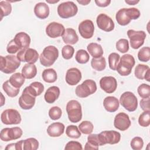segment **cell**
Segmentation results:
<instances>
[{
	"label": "cell",
	"instance_id": "30",
	"mask_svg": "<svg viewBox=\"0 0 150 150\" xmlns=\"http://www.w3.org/2000/svg\"><path fill=\"white\" fill-rule=\"evenodd\" d=\"M25 88L34 97L40 96L44 90V86L39 81H35L32 83L29 86L25 87Z\"/></svg>",
	"mask_w": 150,
	"mask_h": 150
},
{
	"label": "cell",
	"instance_id": "39",
	"mask_svg": "<svg viewBox=\"0 0 150 150\" xmlns=\"http://www.w3.org/2000/svg\"><path fill=\"white\" fill-rule=\"evenodd\" d=\"M1 7V20L3 17L9 15L12 12V6L8 1H1L0 2Z\"/></svg>",
	"mask_w": 150,
	"mask_h": 150
},
{
	"label": "cell",
	"instance_id": "49",
	"mask_svg": "<svg viewBox=\"0 0 150 150\" xmlns=\"http://www.w3.org/2000/svg\"><path fill=\"white\" fill-rule=\"evenodd\" d=\"M64 149L66 150H81L83 149V147L81 144L77 141H70L68 142L65 147Z\"/></svg>",
	"mask_w": 150,
	"mask_h": 150
},
{
	"label": "cell",
	"instance_id": "14",
	"mask_svg": "<svg viewBox=\"0 0 150 150\" xmlns=\"http://www.w3.org/2000/svg\"><path fill=\"white\" fill-rule=\"evenodd\" d=\"M96 23L98 28L105 32H111L114 29V21L105 13H101L97 16Z\"/></svg>",
	"mask_w": 150,
	"mask_h": 150
},
{
	"label": "cell",
	"instance_id": "47",
	"mask_svg": "<svg viewBox=\"0 0 150 150\" xmlns=\"http://www.w3.org/2000/svg\"><path fill=\"white\" fill-rule=\"evenodd\" d=\"M62 114V110L57 106H54L49 110V116L52 120H59Z\"/></svg>",
	"mask_w": 150,
	"mask_h": 150
},
{
	"label": "cell",
	"instance_id": "29",
	"mask_svg": "<svg viewBox=\"0 0 150 150\" xmlns=\"http://www.w3.org/2000/svg\"><path fill=\"white\" fill-rule=\"evenodd\" d=\"M22 74L27 79L34 78L37 74V68L34 64H25L22 69Z\"/></svg>",
	"mask_w": 150,
	"mask_h": 150
},
{
	"label": "cell",
	"instance_id": "41",
	"mask_svg": "<svg viewBox=\"0 0 150 150\" xmlns=\"http://www.w3.org/2000/svg\"><path fill=\"white\" fill-rule=\"evenodd\" d=\"M138 124L143 127H147L150 125V111H144L139 115Z\"/></svg>",
	"mask_w": 150,
	"mask_h": 150
},
{
	"label": "cell",
	"instance_id": "40",
	"mask_svg": "<svg viewBox=\"0 0 150 150\" xmlns=\"http://www.w3.org/2000/svg\"><path fill=\"white\" fill-rule=\"evenodd\" d=\"M80 131L84 134H90L93 131V124L88 121H83L79 125Z\"/></svg>",
	"mask_w": 150,
	"mask_h": 150
},
{
	"label": "cell",
	"instance_id": "50",
	"mask_svg": "<svg viewBox=\"0 0 150 150\" xmlns=\"http://www.w3.org/2000/svg\"><path fill=\"white\" fill-rule=\"evenodd\" d=\"M21 50L19 47L15 43L13 39H12L8 43L6 46V51L9 54H15Z\"/></svg>",
	"mask_w": 150,
	"mask_h": 150
},
{
	"label": "cell",
	"instance_id": "32",
	"mask_svg": "<svg viewBox=\"0 0 150 150\" xmlns=\"http://www.w3.org/2000/svg\"><path fill=\"white\" fill-rule=\"evenodd\" d=\"M43 80L48 83H52L56 81L57 75L53 69H47L43 71L42 74Z\"/></svg>",
	"mask_w": 150,
	"mask_h": 150
},
{
	"label": "cell",
	"instance_id": "36",
	"mask_svg": "<svg viewBox=\"0 0 150 150\" xmlns=\"http://www.w3.org/2000/svg\"><path fill=\"white\" fill-rule=\"evenodd\" d=\"M39 145L38 141L35 138H29L22 142L23 150H36L38 149Z\"/></svg>",
	"mask_w": 150,
	"mask_h": 150
},
{
	"label": "cell",
	"instance_id": "46",
	"mask_svg": "<svg viewBox=\"0 0 150 150\" xmlns=\"http://www.w3.org/2000/svg\"><path fill=\"white\" fill-rule=\"evenodd\" d=\"M74 53V49L70 45L64 46L62 49V57L66 60L70 59Z\"/></svg>",
	"mask_w": 150,
	"mask_h": 150
},
{
	"label": "cell",
	"instance_id": "12",
	"mask_svg": "<svg viewBox=\"0 0 150 150\" xmlns=\"http://www.w3.org/2000/svg\"><path fill=\"white\" fill-rule=\"evenodd\" d=\"M16 56L21 62H27L29 64L35 63L39 57L38 52L35 49L29 47L20 50Z\"/></svg>",
	"mask_w": 150,
	"mask_h": 150
},
{
	"label": "cell",
	"instance_id": "9",
	"mask_svg": "<svg viewBox=\"0 0 150 150\" xmlns=\"http://www.w3.org/2000/svg\"><path fill=\"white\" fill-rule=\"evenodd\" d=\"M1 120L2 122L5 125H16L21 123L22 118L20 113L16 110L9 108L2 112Z\"/></svg>",
	"mask_w": 150,
	"mask_h": 150
},
{
	"label": "cell",
	"instance_id": "17",
	"mask_svg": "<svg viewBox=\"0 0 150 150\" xmlns=\"http://www.w3.org/2000/svg\"><path fill=\"white\" fill-rule=\"evenodd\" d=\"M131 121L128 114L124 112L117 114L114 120V126L117 129L124 131L129 128L131 125Z\"/></svg>",
	"mask_w": 150,
	"mask_h": 150
},
{
	"label": "cell",
	"instance_id": "55",
	"mask_svg": "<svg viewBox=\"0 0 150 150\" xmlns=\"http://www.w3.org/2000/svg\"><path fill=\"white\" fill-rule=\"evenodd\" d=\"M5 149H15V143H12L10 144L7 145V146L5 147Z\"/></svg>",
	"mask_w": 150,
	"mask_h": 150
},
{
	"label": "cell",
	"instance_id": "48",
	"mask_svg": "<svg viewBox=\"0 0 150 150\" xmlns=\"http://www.w3.org/2000/svg\"><path fill=\"white\" fill-rule=\"evenodd\" d=\"M131 147L134 150H141L144 146V141L139 137H135L132 139L130 142Z\"/></svg>",
	"mask_w": 150,
	"mask_h": 150
},
{
	"label": "cell",
	"instance_id": "4",
	"mask_svg": "<svg viewBox=\"0 0 150 150\" xmlns=\"http://www.w3.org/2000/svg\"><path fill=\"white\" fill-rule=\"evenodd\" d=\"M135 63V59L131 54H125L120 58L116 70L122 76H128L131 73Z\"/></svg>",
	"mask_w": 150,
	"mask_h": 150
},
{
	"label": "cell",
	"instance_id": "8",
	"mask_svg": "<svg viewBox=\"0 0 150 150\" xmlns=\"http://www.w3.org/2000/svg\"><path fill=\"white\" fill-rule=\"evenodd\" d=\"M120 103L125 110L129 112L135 111L138 107L137 98L131 91H125L121 95Z\"/></svg>",
	"mask_w": 150,
	"mask_h": 150
},
{
	"label": "cell",
	"instance_id": "23",
	"mask_svg": "<svg viewBox=\"0 0 150 150\" xmlns=\"http://www.w3.org/2000/svg\"><path fill=\"white\" fill-rule=\"evenodd\" d=\"M34 13L39 19H44L48 17L50 12L49 7L45 2H39L34 7Z\"/></svg>",
	"mask_w": 150,
	"mask_h": 150
},
{
	"label": "cell",
	"instance_id": "21",
	"mask_svg": "<svg viewBox=\"0 0 150 150\" xmlns=\"http://www.w3.org/2000/svg\"><path fill=\"white\" fill-rule=\"evenodd\" d=\"M15 43L21 49L29 48L30 44V38L25 32H21L16 33L13 39Z\"/></svg>",
	"mask_w": 150,
	"mask_h": 150
},
{
	"label": "cell",
	"instance_id": "33",
	"mask_svg": "<svg viewBox=\"0 0 150 150\" xmlns=\"http://www.w3.org/2000/svg\"><path fill=\"white\" fill-rule=\"evenodd\" d=\"M150 71L149 67L143 64H138L135 68V76L140 80L145 79V77L148 72Z\"/></svg>",
	"mask_w": 150,
	"mask_h": 150
},
{
	"label": "cell",
	"instance_id": "18",
	"mask_svg": "<svg viewBox=\"0 0 150 150\" xmlns=\"http://www.w3.org/2000/svg\"><path fill=\"white\" fill-rule=\"evenodd\" d=\"M100 86L105 93L111 94L114 93L117 87V81L112 76H104L100 80Z\"/></svg>",
	"mask_w": 150,
	"mask_h": 150
},
{
	"label": "cell",
	"instance_id": "42",
	"mask_svg": "<svg viewBox=\"0 0 150 150\" xmlns=\"http://www.w3.org/2000/svg\"><path fill=\"white\" fill-rule=\"evenodd\" d=\"M120 56L119 54L113 52L109 54L108 56V64L110 68L112 70H116L118 63L120 61Z\"/></svg>",
	"mask_w": 150,
	"mask_h": 150
},
{
	"label": "cell",
	"instance_id": "56",
	"mask_svg": "<svg viewBox=\"0 0 150 150\" xmlns=\"http://www.w3.org/2000/svg\"><path fill=\"white\" fill-rule=\"evenodd\" d=\"M1 97H2V99H1V106L2 107L4 104H5V98H4V96L2 95V93H1Z\"/></svg>",
	"mask_w": 150,
	"mask_h": 150
},
{
	"label": "cell",
	"instance_id": "3",
	"mask_svg": "<svg viewBox=\"0 0 150 150\" xmlns=\"http://www.w3.org/2000/svg\"><path fill=\"white\" fill-rule=\"evenodd\" d=\"M59 57V50L54 46L45 47L39 56L40 64L45 67H49L53 64Z\"/></svg>",
	"mask_w": 150,
	"mask_h": 150
},
{
	"label": "cell",
	"instance_id": "13",
	"mask_svg": "<svg viewBox=\"0 0 150 150\" xmlns=\"http://www.w3.org/2000/svg\"><path fill=\"white\" fill-rule=\"evenodd\" d=\"M22 134L23 131L20 127L5 128L1 131L0 138L3 141L8 142L20 138Z\"/></svg>",
	"mask_w": 150,
	"mask_h": 150
},
{
	"label": "cell",
	"instance_id": "44",
	"mask_svg": "<svg viewBox=\"0 0 150 150\" xmlns=\"http://www.w3.org/2000/svg\"><path fill=\"white\" fill-rule=\"evenodd\" d=\"M115 47L118 52L125 53L129 50L128 40L126 39H120L116 42Z\"/></svg>",
	"mask_w": 150,
	"mask_h": 150
},
{
	"label": "cell",
	"instance_id": "6",
	"mask_svg": "<svg viewBox=\"0 0 150 150\" xmlns=\"http://www.w3.org/2000/svg\"><path fill=\"white\" fill-rule=\"evenodd\" d=\"M96 90L97 84L95 81L87 79L76 87L75 93L77 97L80 98H86L94 94Z\"/></svg>",
	"mask_w": 150,
	"mask_h": 150
},
{
	"label": "cell",
	"instance_id": "27",
	"mask_svg": "<svg viewBox=\"0 0 150 150\" xmlns=\"http://www.w3.org/2000/svg\"><path fill=\"white\" fill-rule=\"evenodd\" d=\"M99 146H101V143L98 134H88L84 149H98Z\"/></svg>",
	"mask_w": 150,
	"mask_h": 150
},
{
	"label": "cell",
	"instance_id": "57",
	"mask_svg": "<svg viewBox=\"0 0 150 150\" xmlns=\"http://www.w3.org/2000/svg\"><path fill=\"white\" fill-rule=\"evenodd\" d=\"M48 3H50V4H54V3H57L59 1L57 0V1H49V0H46V1Z\"/></svg>",
	"mask_w": 150,
	"mask_h": 150
},
{
	"label": "cell",
	"instance_id": "16",
	"mask_svg": "<svg viewBox=\"0 0 150 150\" xmlns=\"http://www.w3.org/2000/svg\"><path fill=\"white\" fill-rule=\"evenodd\" d=\"M35 101L36 97L25 88L22 95L19 98L18 103L21 108L23 110H30L34 106Z\"/></svg>",
	"mask_w": 150,
	"mask_h": 150
},
{
	"label": "cell",
	"instance_id": "37",
	"mask_svg": "<svg viewBox=\"0 0 150 150\" xmlns=\"http://www.w3.org/2000/svg\"><path fill=\"white\" fill-rule=\"evenodd\" d=\"M75 59L79 63L86 64L89 61L90 56L87 51L84 49H80L76 53Z\"/></svg>",
	"mask_w": 150,
	"mask_h": 150
},
{
	"label": "cell",
	"instance_id": "25",
	"mask_svg": "<svg viewBox=\"0 0 150 150\" xmlns=\"http://www.w3.org/2000/svg\"><path fill=\"white\" fill-rule=\"evenodd\" d=\"M103 105L106 111L110 112H114L118 109L120 103L115 97L108 96L104 99Z\"/></svg>",
	"mask_w": 150,
	"mask_h": 150
},
{
	"label": "cell",
	"instance_id": "34",
	"mask_svg": "<svg viewBox=\"0 0 150 150\" xmlns=\"http://www.w3.org/2000/svg\"><path fill=\"white\" fill-rule=\"evenodd\" d=\"M91 66L93 69L98 71H103L106 67L105 57L102 56L98 58H93L91 61Z\"/></svg>",
	"mask_w": 150,
	"mask_h": 150
},
{
	"label": "cell",
	"instance_id": "15",
	"mask_svg": "<svg viewBox=\"0 0 150 150\" xmlns=\"http://www.w3.org/2000/svg\"><path fill=\"white\" fill-rule=\"evenodd\" d=\"M79 32L84 39H90L93 37L94 32V25L92 21L86 19L79 25Z\"/></svg>",
	"mask_w": 150,
	"mask_h": 150
},
{
	"label": "cell",
	"instance_id": "11",
	"mask_svg": "<svg viewBox=\"0 0 150 150\" xmlns=\"http://www.w3.org/2000/svg\"><path fill=\"white\" fill-rule=\"evenodd\" d=\"M101 143V146L107 144H115L120 142L121 139V134L120 132L114 131H104L98 134Z\"/></svg>",
	"mask_w": 150,
	"mask_h": 150
},
{
	"label": "cell",
	"instance_id": "51",
	"mask_svg": "<svg viewBox=\"0 0 150 150\" xmlns=\"http://www.w3.org/2000/svg\"><path fill=\"white\" fill-rule=\"evenodd\" d=\"M140 107L141 109L145 111H150L149 108V97L144 98L141 100L140 101Z\"/></svg>",
	"mask_w": 150,
	"mask_h": 150
},
{
	"label": "cell",
	"instance_id": "19",
	"mask_svg": "<svg viewBox=\"0 0 150 150\" xmlns=\"http://www.w3.org/2000/svg\"><path fill=\"white\" fill-rule=\"evenodd\" d=\"M65 31L64 26L58 22H52L46 26V33L51 38H56L62 36Z\"/></svg>",
	"mask_w": 150,
	"mask_h": 150
},
{
	"label": "cell",
	"instance_id": "54",
	"mask_svg": "<svg viewBox=\"0 0 150 150\" xmlns=\"http://www.w3.org/2000/svg\"><path fill=\"white\" fill-rule=\"evenodd\" d=\"M77 2L82 5H87L91 2V1L90 0H84H84H81V1L77 0Z\"/></svg>",
	"mask_w": 150,
	"mask_h": 150
},
{
	"label": "cell",
	"instance_id": "28",
	"mask_svg": "<svg viewBox=\"0 0 150 150\" xmlns=\"http://www.w3.org/2000/svg\"><path fill=\"white\" fill-rule=\"evenodd\" d=\"M87 49L93 58L102 57L104 52L101 46L97 43H90L87 46Z\"/></svg>",
	"mask_w": 150,
	"mask_h": 150
},
{
	"label": "cell",
	"instance_id": "5",
	"mask_svg": "<svg viewBox=\"0 0 150 150\" xmlns=\"http://www.w3.org/2000/svg\"><path fill=\"white\" fill-rule=\"evenodd\" d=\"M66 112L68 118L71 122L77 123L82 118L81 105L77 100H71L67 103Z\"/></svg>",
	"mask_w": 150,
	"mask_h": 150
},
{
	"label": "cell",
	"instance_id": "20",
	"mask_svg": "<svg viewBox=\"0 0 150 150\" xmlns=\"http://www.w3.org/2000/svg\"><path fill=\"white\" fill-rule=\"evenodd\" d=\"M81 73L80 70L76 67H72L67 70L66 74V81L70 86L77 84L81 79Z\"/></svg>",
	"mask_w": 150,
	"mask_h": 150
},
{
	"label": "cell",
	"instance_id": "24",
	"mask_svg": "<svg viewBox=\"0 0 150 150\" xmlns=\"http://www.w3.org/2000/svg\"><path fill=\"white\" fill-rule=\"evenodd\" d=\"M60 93V88L58 87L53 86L49 87L44 96L45 101L49 104L53 103L59 98Z\"/></svg>",
	"mask_w": 150,
	"mask_h": 150
},
{
	"label": "cell",
	"instance_id": "2",
	"mask_svg": "<svg viewBox=\"0 0 150 150\" xmlns=\"http://www.w3.org/2000/svg\"><path fill=\"white\" fill-rule=\"evenodd\" d=\"M21 61L15 55L0 56V70L6 74L14 73L20 66Z\"/></svg>",
	"mask_w": 150,
	"mask_h": 150
},
{
	"label": "cell",
	"instance_id": "35",
	"mask_svg": "<svg viewBox=\"0 0 150 150\" xmlns=\"http://www.w3.org/2000/svg\"><path fill=\"white\" fill-rule=\"evenodd\" d=\"M2 88L7 96L10 97H15L17 96L19 93V88H17L12 86L9 83V80L3 83Z\"/></svg>",
	"mask_w": 150,
	"mask_h": 150
},
{
	"label": "cell",
	"instance_id": "43",
	"mask_svg": "<svg viewBox=\"0 0 150 150\" xmlns=\"http://www.w3.org/2000/svg\"><path fill=\"white\" fill-rule=\"evenodd\" d=\"M138 59L143 62H147L150 59V48L148 46L142 47L138 53Z\"/></svg>",
	"mask_w": 150,
	"mask_h": 150
},
{
	"label": "cell",
	"instance_id": "38",
	"mask_svg": "<svg viewBox=\"0 0 150 150\" xmlns=\"http://www.w3.org/2000/svg\"><path fill=\"white\" fill-rule=\"evenodd\" d=\"M66 134L67 136L71 138L77 139L81 137V132L76 125H68L66 129Z\"/></svg>",
	"mask_w": 150,
	"mask_h": 150
},
{
	"label": "cell",
	"instance_id": "1",
	"mask_svg": "<svg viewBox=\"0 0 150 150\" xmlns=\"http://www.w3.org/2000/svg\"><path fill=\"white\" fill-rule=\"evenodd\" d=\"M140 11L136 8H121L115 15L117 23L121 26L127 25L131 20L137 19L140 16Z\"/></svg>",
	"mask_w": 150,
	"mask_h": 150
},
{
	"label": "cell",
	"instance_id": "22",
	"mask_svg": "<svg viewBox=\"0 0 150 150\" xmlns=\"http://www.w3.org/2000/svg\"><path fill=\"white\" fill-rule=\"evenodd\" d=\"M64 125L59 122H53L49 125L47 128V134L51 137H59L64 132Z\"/></svg>",
	"mask_w": 150,
	"mask_h": 150
},
{
	"label": "cell",
	"instance_id": "7",
	"mask_svg": "<svg viewBox=\"0 0 150 150\" xmlns=\"http://www.w3.org/2000/svg\"><path fill=\"white\" fill-rule=\"evenodd\" d=\"M57 9L59 16L63 19L73 17L78 12L77 5L72 1H66L60 4Z\"/></svg>",
	"mask_w": 150,
	"mask_h": 150
},
{
	"label": "cell",
	"instance_id": "26",
	"mask_svg": "<svg viewBox=\"0 0 150 150\" xmlns=\"http://www.w3.org/2000/svg\"><path fill=\"white\" fill-rule=\"evenodd\" d=\"M62 39L64 43L70 45L76 44L79 40V37L76 30L73 28H67L62 35Z\"/></svg>",
	"mask_w": 150,
	"mask_h": 150
},
{
	"label": "cell",
	"instance_id": "31",
	"mask_svg": "<svg viewBox=\"0 0 150 150\" xmlns=\"http://www.w3.org/2000/svg\"><path fill=\"white\" fill-rule=\"evenodd\" d=\"M25 78L22 73H15L11 75L9 81L11 84L15 88H20L25 83Z\"/></svg>",
	"mask_w": 150,
	"mask_h": 150
},
{
	"label": "cell",
	"instance_id": "45",
	"mask_svg": "<svg viewBox=\"0 0 150 150\" xmlns=\"http://www.w3.org/2000/svg\"><path fill=\"white\" fill-rule=\"evenodd\" d=\"M137 91L139 96L142 98L150 97V86L149 84H141L138 86Z\"/></svg>",
	"mask_w": 150,
	"mask_h": 150
},
{
	"label": "cell",
	"instance_id": "10",
	"mask_svg": "<svg viewBox=\"0 0 150 150\" xmlns=\"http://www.w3.org/2000/svg\"><path fill=\"white\" fill-rule=\"evenodd\" d=\"M131 46L134 49H138L143 45L146 38V33L143 30L129 29L127 31Z\"/></svg>",
	"mask_w": 150,
	"mask_h": 150
},
{
	"label": "cell",
	"instance_id": "52",
	"mask_svg": "<svg viewBox=\"0 0 150 150\" xmlns=\"http://www.w3.org/2000/svg\"><path fill=\"white\" fill-rule=\"evenodd\" d=\"M95 3L98 6L100 7H106L111 3L110 0H96Z\"/></svg>",
	"mask_w": 150,
	"mask_h": 150
},
{
	"label": "cell",
	"instance_id": "53",
	"mask_svg": "<svg viewBox=\"0 0 150 150\" xmlns=\"http://www.w3.org/2000/svg\"><path fill=\"white\" fill-rule=\"evenodd\" d=\"M139 2V1H135V0H125V2L128 4V5H136L137 4H138V2Z\"/></svg>",
	"mask_w": 150,
	"mask_h": 150
}]
</instances>
